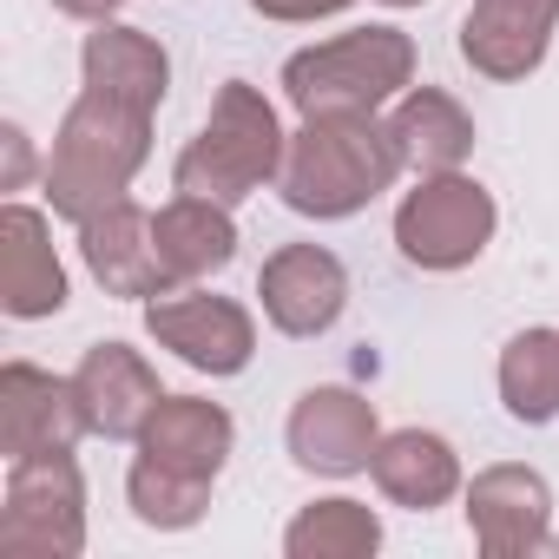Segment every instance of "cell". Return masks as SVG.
I'll return each mask as SVG.
<instances>
[{
	"label": "cell",
	"mask_w": 559,
	"mask_h": 559,
	"mask_svg": "<svg viewBox=\"0 0 559 559\" xmlns=\"http://www.w3.org/2000/svg\"><path fill=\"white\" fill-rule=\"evenodd\" d=\"M284 126H276V106L250 86V80H224L211 99L204 132L185 145L171 185L211 204H237L250 191H263L276 171H284Z\"/></svg>",
	"instance_id": "3"
},
{
	"label": "cell",
	"mask_w": 559,
	"mask_h": 559,
	"mask_svg": "<svg viewBox=\"0 0 559 559\" xmlns=\"http://www.w3.org/2000/svg\"><path fill=\"white\" fill-rule=\"evenodd\" d=\"M552 546H559V533H552Z\"/></svg>",
	"instance_id": "28"
},
{
	"label": "cell",
	"mask_w": 559,
	"mask_h": 559,
	"mask_svg": "<svg viewBox=\"0 0 559 559\" xmlns=\"http://www.w3.org/2000/svg\"><path fill=\"white\" fill-rule=\"evenodd\" d=\"M0 310L21 323L67 310V270L53 257V230L27 204L0 211Z\"/></svg>",
	"instance_id": "15"
},
{
	"label": "cell",
	"mask_w": 559,
	"mask_h": 559,
	"mask_svg": "<svg viewBox=\"0 0 559 559\" xmlns=\"http://www.w3.org/2000/svg\"><path fill=\"white\" fill-rule=\"evenodd\" d=\"M559 0H474L461 21V60L480 80H526L546 60Z\"/></svg>",
	"instance_id": "11"
},
{
	"label": "cell",
	"mask_w": 559,
	"mask_h": 559,
	"mask_svg": "<svg viewBox=\"0 0 559 559\" xmlns=\"http://www.w3.org/2000/svg\"><path fill=\"white\" fill-rule=\"evenodd\" d=\"M369 474H376V487H382L395 507H415V513L441 507V500L461 487V461H454V448H448L441 435H428V428L382 435Z\"/></svg>",
	"instance_id": "19"
},
{
	"label": "cell",
	"mask_w": 559,
	"mask_h": 559,
	"mask_svg": "<svg viewBox=\"0 0 559 559\" xmlns=\"http://www.w3.org/2000/svg\"><path fill=\"white\" fill-rule=\"evenodd\" d=\"M0 145H8V171H0V191H21V185H27V171H34L27 132H21V126H8V132H0Z\"/></svg>",
	"instance_id": "25"
},
{
	"label": "cell",
	"mask_w": 559,
	"mask_h": 559,
	"mask_svg": "<svg viewBox=\"0 0 559 559\" xmlns=\"http://www.w3.org/2000/svg\"><path fill=\"white\" fill-rule=\"evenodd\" d=\"M415 80V40L402 27H362L323 47H304L284 67V93L304 119H349V112H382L402 99Z\"/></svg>",
	"instance_id": "4"
},
{
	"label": "cell",
	"mask_w": 559,
	"mask_h": 559,
	"mask_svg": "<svg viewBox=\"0 0 559 559\" xmlns=\"http://www.w3.org/2000/svg\"><path fill=\"white\" fill-rule=\"evenodd\" d=\"M0 546L21 559H73L86 546V480L73 467V448L14 461L0 500Z\"/></svg>",
	"instance_id": "5"
},
{
	"label": "cell",
	"mask_w": 559,
	"mask_h": 559,
	"mask_svg": "<svg viewBox=\"0 0 559 559\" xmlns=\"http://www.w3.org/2000/svg\"><path fill=\"white\" fill-rule=\"evenodd\" d=\"M493 224H500V211L474 178L428 171L395 211V243H402V257L415 270H461V263H474L487 250Z\"/></svg>",
	"instance_id": "6"
},
{
	"label": "cell",
	"mask_w": 559,
	"mask_h": 559,
	"mask_svg": "<svg viewBox=\"0 0 559 559\" xmlns=\"http://www.w3.org/2000/svg\"><path fill=\"white\" fill-rule=\"evenodd\" d=\"M73 389H80V408H86L93 435H106V441H139L145 421L165 402L152 362L139 349H126V343H93L86 362L73 369Z\"/></svg>",
	"instance_id": "13"
},
{
	"label": "cell",
	"mask_w": 559,
	"mask_h": 559,
	"mask_svg": "<svg viewBox=\"0 0 559 559\" xmlns=\"http://www.w3.org/2000/svg\"><path fill=\"white\" fill-rule=\"evenodd\" d=\"M263 21H323V14H343L349 0H250Z\"/></svg>",
	"instance_id": "24"
},
{
	"label": "cell",
	"mask_w": 559,
	"mask_h": 559,
	"mask_svg": "<svg viewBox=\"0 0 559 559\" xmlns=\"http://www.w3.org/2000/svg\"><path fill=\"white\" fill-rule=\"evenodd\" d=\"M80 435H93V421H86L73 382L47 376L34 362H8V369H0V448H8V461L67 454Z\"/></svg>",
	"instance_id": "8"
},
{
	"label": "cell",
	"mask_w": 559,
	"mask_h": 559,
	"mask_svg": "<svg viewBox=\"0 0 559 559\" xmlns=\"http://www.w3.org/2000/svg\"><path fill=\"white\" fill-rule=\"evenodd\" d=\"M145 152H152V112L119 106L106 93H80L73 112L60 119L53 158H47V204H53V217L86 224L93 211L126 198V185L139 178Z\"/></svg>",
	"instance_id": "2"
},
{
	"label": "cell",
	"mask_w": 559,
	"mask_h": 559,
	"mask_svg": "<svg viewBox=\"0 0 559 559\" xmlns=\"http://www.w3.org/2000/svg\"><path fill=\"white\" fill-rule=\"evenodd\" d=\"M80 250H86V270L106 284V297H165L171 290L158 243H152V217L132 198H112L106 211H93L80 224Z\"/></svg>",
	"instance_id": "14"
},
{
	"label": "cell",
	"mask_w": 559,
	"mask_h": 559,
	"mask_svg": "<svg viewBox=\"0 0 559 559\" xmlns=\"http://www.w3.org/2000/svg\"><path fill=\"white\" fill-rule=\"evenodd\" d=\"M126 493H132V513L145 520V526H158V533H178V526H198L204 520V507H211V480H185V474H171V467H158V461H132V474H126Z\"/></svg>",
	"instance_id": "23"
},
{
	"label": "cell",
	"mask_w": 559,
	"mask_h": 559,
	"mask_svg": "<svg viewBox=\"0 0 559 559\" xmlns=\"http://www.w3.org/2000/svg\"><path fill=\"white\" fill-rule=\"evenodd\" d=\"M389 132H395L402 158H408L421 178H428V171H461V158L474 152V119H467L448 93H435V86L402 93L395 112H389Z\"/></svg>",
	"instance_id": "20"
},
{
	"label": "cell",
	"mask_w": 559,
	"mask_h": 559,
	"mask_svg": "<svg viewBox=\"0 0 559 559\" xmlns=\"http://www.w3.org/2000/svg\"><path fill=\"white\" fill-rule=\"evenodd\" d=\"M139 454L185 474V480H217V467L230 454V415L217 402H198V395H165L139 435Z\"/></svg>",
	"instance_id": "17"
},
{
	"label": "cell",
	"mask_w": 559,
	"mask_h": 559,
	"mask_svg": "<svg viewBox=\"0 0 559 559\" xmlns=\"http://www.w3.org/2000/svg\"><path fill=\"white\" fill-rule=\"evenodd\" d=\"M152 243H158V263L171 276V290L198 284V276L224 270L237 257V224H230V204H211V198H191L178 191L158 217H152Z\"/></svg>",
	"instance_id": "18"
},
{
	"label": "cell",
	"mask_w": 559,
	"mask_h": 559,
	"mask_svg": "<svg viewBox=\"0 0 559 559\" xmlns=\"http://www.w3.org/2000/svg\"><path fill=\"white\" fill-rule=\"evenodd\" d=\"M376 402L356 389H310L290 408V454L310 474H362L376 461Z\"/></svg>",
	"instance_id": "12"
},
{
	"label": "cell",
	"mask_w": 559,
	"mask_h": 559,
	"mask_svg": "<svg viewBox=\"0 0 559 559\" xmlns=\"http://www.w3.org/2000/svg\"><path fill=\"white\" fill-rule=\"evenodd\" d=\"M389 8H415V0H389Z\"/></svg>",
	"instance_id": "27"
},
{
	"label": "cell",
	"mask_w": 559,
	"mask_h": 559,
	"mask_svg": "<svg viewBox=\"0 0 559 559\" xmlns=\"http://www.w3.org/2000/svg\"><path fill=\"white\" fill-rule=\"evenodd\" d=\"M500 402L526 428L559 415V330H520L500 349Z\"/></svg>",
	"instance_id": "21"
},
{
	"label": "cell",
	"mask_w": 559,
	"mask_h": 559,
	"mask_svg": "<svg viewBox=\"0 0 559 559\" xmlns=\"http://www.w3.org/2000/svg\"><path fill=\"white\" fill-rule=\"evenodd\" d=\"M467 526L487 559H526L552 546V493L533 467H487L467 487Z\"/></svg>",
	"instance_id": "9"
},
{
	"label": "cell",
	"mask_w": 559,
	"mask_h": 559,
	"mask_svg": "<svg viewBox=\"0 0 559 559\" xmlns=\"http://www.w3.org/2000/svg\"><path fill=\"white\" fill-rule=\"evenodd\" d=\"M263 317L284 336H323L349 304V270L323 243H284L257 276Z\"/></svg>",
	"instance_id": "10"
},
{
	"label": "cell",
	"mask_w": 559,
	"mask_h": 559,
	"mask_svg": "<svg viewBox=\"0 0 559 559\" xmlns=\"http://www.w3.org/2000/svg\"><path fill=\"white\" fill-rule=\"evenodd\" d=\"M53 8L73 14V21H93V27H99V21H112V14L126 8V0H53Z\"/></svg>",
	"instance_id": "26"
},
{
	"label": "cell",
	"mask_w": 559,
	"mask_h": 559,
	"mask_svg": "<svg viewBox=\"0 0 559 559\" xmlns=\"http://www.w3.org/2000/svg\"><path fill=\"white\" fill-rule=\"evenodd\" d=\"M402 171H408V158H402L395 132L376 112L304 119V132L284 145L276 191H284V204L304 211V217H349L369 198H382Z\"/></svg>",
	"instance_id": "1"
},
{
	"label": "cell",
	"mask_w": 559,
	"mask_h": 559,
	"mask_svg": "<svg viewBox=\"0 0 559 559\" xmlns=\"http://www.w3.org/2000/svg\"><path fill=\"white\" fill-rule=\"evenodd\" d=\"M86 93H106L119 106H139V112H158L165 86H171V60L152 34L139 27H119V21H99V34H86Z\"/></svg>",
	"instance_id": "16"
},
{
	"label": "cell",
	"mask_w": 559,
	"mask_h": 559,
	"mask_svg": "<svg viewBox=\"0 0 559 559\" xmlns=\"http://www.w3.org/2000/svg\"><path fill=\"white\" fill-rule=\"evenodd\" d=\"M376 546H382V520L362 500H317L284 533L290 559H369Z\"/></svg>",
	"instance_id": "22"
},
{
	"label": "cell",
	"mask_w": 559,
	"mask_h": 559,
	"mask_svg": "<svg viewBox=\"0 0 559 559\" xmlns=\"http://www.w3.org/2000/svg\"><path fill=\"white\" fill-rule=\"evenodd\" d=\"M145 330L158 349H171L178 362L204 369V376H237L257 349L250 317L230 297H204V290H165L145 304Z\"/></svg>",
	"instance_id": "7"
}]
</instances>
